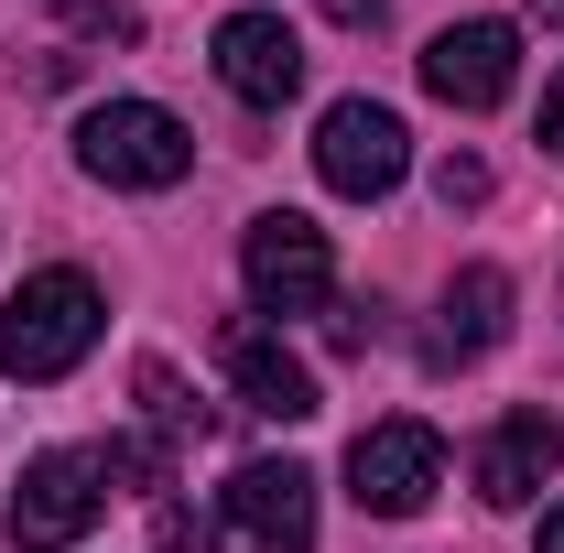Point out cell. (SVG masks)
Listing matches in <instances>:
<instances>
[{
	"mask_svg": "<svg viewBox=\"0 0 564 553\" xmlns=\"http://www.w3.org/2000/svg\"><path fill=\"white\" fill-rule=\"evenodd\" d=\"M326 11H337V22H380V0H326Z\"/></svg>",
	"mask_w": 564,
	"mask_h": 553,
	"instance_id": "cell-19",
	"label": "cell"
},
{
	"mask_svg": "<svg viewBox=\"0 0 564 553\" xmlns=\"http://www.w3.org/2000/svg\"><path fill=\"white\" fill-rule=\"evenodd\" d=\"M98 467H109V488H163V445L152 434H109Z\"/></svg>",
	"mask_w": 564,
	"mask_h": 553,
	"instance_id": "cell-13",
	"label": "cell"
},
{
	"mask_svg": "<svg viewBox=\"0 0 564 553\" xmlns=\"http://www.w3.org/2000/svg\"><path fill=\"white\" fill-rule=\"evenodd\" d=\"M76 163L98 174V185H185V163H196V131L174 120V109H152V98H98L87 120H76Z\"/></svg>",
	"mask_w": 564,
	"mask_h": 553,
	"instance_id": "cell-2",
	"label": "cell"
},
{
	"mask_svg": "<svg viewBox=\"0 0 564 553\" xmlns=\"http://www.w3.org/2000/svg\"><path fill=\"white\" fill-rule=\"evenodd\" d=\"M434 196H445V207H478V196H489V163L445 152V163H434Z\"/></svg>",
	"mask_w": 564,
	"mask_h": 553,
	"instance_id": "cell-15",
	"label": "cell"
},
{
	"mask_svg": "<svg viewBox=\"0 0 564 553\" xmlns=\"http://www.w3.org/2000/svg\"><path fill=\"white\" fill-rule=\"evenodd\" d=\"M55 11L87 22V33H109V44H131V11H120V0H55Z\"/></svg>",
	"mask_w": 564,
	"mask_h": 553,
	"instance_id": "cell-17",
	"label": "cell"
},
{
	"mask_svg": "<svg viewBox=\"0 0 564 553\" xmlns=\"http://www.w3.org/2000/svg\"><path fill=\"white\" fill-rule=\"evenodd\" d=\"M510 337V272L499 261H467L445 282V358H478V347Z\"/></svg>",
	"mask_w": 564,
	"mask_h": 553,
	"instance_id": "cell-12",
	"label": "cell"
},
{
	"mask_svg": "<svg viewBox=\"0 0 564 553\" xmlns=\"http://www.w3.org/2000/svg\"><path fill=\"white\" fill-rule=\"evenodd\" d=\"M543 553H564V499H554V510H543Z\"/></svg>",
	"mask_w": 564,
	"mask_h": 553,
	"instance_id": "cell-20",
	"label": "cell"
},
{
	"mask_svg": "<svg viewBox=\"0 0 564 553\" xmlns=\"http://www.w3.org/2000/svg\"><path fill=\"white\" fill-rule=\"evenodd\" d=\"M348 488H358V510L413 521L423 499L445 488V445H434V423H369V434L348 445Z\"/></svg>",
	"mask_w": 564,
	"mask_h": 553,
	"instance_id": "cell-7",
	"label": "cell"
},
{
	"mask_svg": "<svg viewBox=\"0 0 564 553\" xmlns=\"http://www.w3.org/2000/svg\"><path fill=\"white\" fill-rule=\"evenodd\" d=\"M141 413L163 423V434H185V423H196V402L174 391V369H163V358H141Z\"/></svg>",
	"mask_w": 564,
	"mask_h": 553,
	"instance_id": "cell-14",
	"label": "cell"
},
{
	"mask_svg": "<svg viewBox=\"0 0 564 553\" xmlns=\"http://www.w3.org/2000/svg\"><path fill=\"white\" fill-rule=\"evenodd\" d=\"M532 11H543V22H564V0H532Z\"/></svg>",
	"mask_w": 564,
	"mask_h": 553,
	"instance_id": "cell-21",
	"label": "cell"
},
{
	"mask_svg": "<svg viewBox=\"0 0 564 553\" xmlns=\"http://www.w3.org/2000/svg\"><path fill=\"white\" fill-rule=\"evenodd\" d=\"M217 358H228V380H239L250 413H272V423H315V413H326V402H315V369H304L272 326H228Z\"/></svg>",
	"mask_w": 564,
	"mask_h": 553,
	"instance_id": "cell-11",
	"label": "cell"
},
{
	"mask_svg": "<svg viewBox=\"0 0 564 553\" xmlns=\"http://www.w3.org/2000/svg\"><path fill=\"white\" fill-rule=\"evenodd\" d=\"M564 467V423L554 413H499L489 423V445L467 456V488L489 499V510H521V499H543Z\"/></svg>",
	"mask_w": 564,
	"mask_h": 553,
	"instance_id": "cell-9",
	"label": "cell"
},
{
	"mask_svg": "<svg viewBox=\"0 0 564 553\" xmlns=\"http://www.w3.org/2000/svg\"><path fill=\"white\" fill-rule=\"evenodd\" d=\"M98 326H109V304L87 272H33L0 304V380H66L98 347Z\"/></svg>",
	"mask_w": 564,
	"mask_h": 553,
	"instance_id": "cell-1",
	"label": "cell"
},
{
	"mask_svg": "<svg viewBox=\"0 0 564 553\" xmlns=\"http://www.w3.org/2000/svg\"><path fill=\"white\" fill-rule=\"evenodd\" d=\"M217 76H228V98L282 109V98L304 87V33H293L282 11H228V22H217Z\"/></svg>",
	"mask_w": 564,
	"mask_h": 553,
	"instance_id": "cell-10",
	"label": "cell"
},
{
	"mask_svg": "<svg viewBox=\"0 0 564 553\" xmlns=\"http://www.w3.org/2000/svg\"><path fill=\"white\" fill-rule=\"evenodd\" d=\"M217 521L250 553H315V478L293 456H250L239 478L217 488Z\"/></svg>",
	"mask_w": 564,
	"mask_h": 553,
	"instance_id": "cell-6",
	"label": "cell"
},
{
	"mask_svg": "<svg viewBox=\"0 0 564 553\" xmlns=\"http://www.w3.org/2000/svg\"><path fill=\"white\" fill-rule=\"evenodd\" d=\"M152 532H163V553H217V532L185 510V499H163V521H152Z\"/></svg>",
	"mask_w": 564,
	"mask_h": 553,
	"instance_id": "cell-16",
	"label": "cell"
},
{
	"mask_svg": "<svg viewBox=\"0 0 564 553\" xmlns=\"http://www.w3.org/2000/svg\"><path fill=\"white\" fill-rule=\"evenodd\" d=\"M239 282H250V304L261 315H326V293H337V250H326V228L315 217H250V239H239Z\"/></svg>",
	"mask_w": 564,
	"mask_h": 553,
	"instance_id": "cell-3",
	"label": "cell"
},
{
	"mask_svg": "<svg viewBox=\"0 0 564 553\" xmlns=\"http://www.w3.org/2000/svg\"><path fill=\"white\" fill-rule=\"evenodd\" d=\"M510 76H521V33H510V22H445V33L423 44V87H434L445 109H499Z\"/></svg>",
	"mask_w": 564,
	"mask_h": 553,
	"instance_id": "cell-8",
	"label": "cell"
},
{
	"mask_svg": "<svg viewBox=\"0 0 564 553\" xmlns=\"http://www.w3.org/2000/svg\"><path fill=\"white\" fill-rule=\"evenodd\" d=\"M543 141L564 152V66H554V87H543Z\"/></svg>",
	"mask_w": 564,
	"mask_h": 553,
	"instance_id": "cell-18",
	"label": "cell"
},
{
	"mask_svg": "<svg viewBox=\"0 0 564 553\" xmlns=\"http://www.w3.org/2000/svg\"><path fill=\"white\" fill-rule=\"evenodd\" d=\"M98 510H109V467L98 456H76V445H55V456H33L22 467V488H11V543L22 553H66L98 532Z\"/></svg>",
	"mask_w": 564,
	"mask_h": 553,
	"instance_id": "cell-4",
	"label": "cell"
},
{
	"mask_svg": "<svg viewBox=\"0 0 564 553\" xmlns=\"http://www.w3.org/2000/svg\"><path fill=\"white\" fill-rule=\"evenodd\" d=\"M315 174L369 207V196H391V185L413 174V131H402L380 98H337V109L315 120Z\"/></svg>",
	"mask_w": 564,
	"mask_h": 553,
	"instance_id": "cell-5",
	"label": "cell"
}]
</instances>
